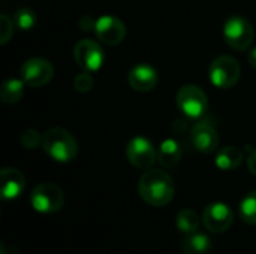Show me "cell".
I'll return each mask as SVG.
<instances>
[{
    "label": "cell",
    "mask_w": 256,
    "mask_h": 254,
    "mask_svg": "<svg viewBox=\"0 0 256 254\" xmlns=\"http://www.w3.org/2000/svg\"><path fill=\"white\" fill-rule=\"evenodd\" d=\"M138 193L146 204L152 207H165L172 201L176 186L168 172L162 169H147L140 178Z\"/></svg>",
    "instance_id": "1"
},
{
    "label": "cell",
    "mask_w": 256,
    "mask_h": 254,
    "mask_svg": "<svg viewBox=\"0 0 256 254\" xmlns=\"http://www.w3.org/2000/svg\"><path fill=\"white\" fill-rule=\"evenodd\" d=\"M44 151L60 163H68L78 156V142L72 133L62 127H52L42 135Z\"/></svg>",
    "instance_id": "2"
},
{
    "label": "cell",
    "mask_w": 256,
    "mask_h": 254,
    "mask_svg": "<svg viewBox=\"0 0 256 254\" xmlns=\"http://www.w3.org/2000/svg\"><path fill=\"white\" fill-rule=\"evenodd\" d=\"M177 106L189 120L201 118L208 106L206 91L196 84H186L177 91Z\"/></svg>",
    "instance_id": "3"
},
{
    "label": "cell",
    "mask_w": 256,
    "mask_h": 254,
    "mask_svg": "<svg viewBox=\"0 0 256 254\" xmlns=\"http://www.w3.org/2000/svg\"><path fill=\"white\" fill-rule=\"evenodd\" d=\"M224 37L232 49L246 51L254 42L255 30L244 16L232 15L224 24Z\"/></svg>",
    "instance_id": "4"
},
{
    "label": "cell",
    "mask_w": 256,
    "mask_h": 254,
    "mask_svg": "<svg viewBox=\"0 0 256 254\" xmlns=\"http://www.w3.org/2000/svg\"><path fill=\"white\" fill-rule=\"evenodd\" d=\"M210 81L218 88H232L240 76H242V67L240 63L231 57V55H219L216 57L210 64Z\"/></svg>",
    "instance_id": "5"
},
{
    "label": "cell",
    "mask_w": 256,
    "mask_h": 254,
    "mask_svg": "<svg viewBox=\"0 0 256 254\" xmlns=\"http://www.w3.org/2000/svg\"><path fill=\"white\" fill-rule=\"evenodd\" d=\"M30 202L34 211L40 214H52L63 207L64 193L54 183H42L32 190Z\"/></svg>",
    "instance_id": "6"
},
{
    "label": "cell",
    "mask_w": 256,
    "mask_h": 254,
    "mask_svg": "<svg viewBox=\"0 0 256 254\" xmlns=\"http://www.w3.org/2000/svg\"><path fill=\"white\" fill-rule=\"evenodd\" d=\"M74 60L84 72L93 73L102 67L105 61V52L96 40L82 39L74 48Z\"/></svg>",
    "instance_id": "7"
},
{
    "label": "cell",
    "mask_w": 256,
    "mask_h": 254,
    "mask_svg": "<svg viewBox=\"0 0 256 254\" xmlns=\"http://www.w3.org/2000/svg\"><path fill=\"white\" fill-rule=\"evenodd\" d=\"M21 79L28 87H44L54 76L52 64L42 57H32L26 60L20 69Z\"/></svg>",
    "instance_id": "8"
},
{
    "label": "cell",
    "mask_w": 256,
    "mask_h": 254,
    "mask_svg": "<svg viewBox=\"0 0 256 254\" xmlns=\"http://www.w3.org/2000/svg\"><path fill=\"white\" fill-rule=\"evenodd\" d=\"M234 213L224 202H213L202 213V223L212 234H222L232 226Z\"/></svg>",
    "instance_id": "9"
},
{
    "label": "cell",
    "mask_w": 256,
    "mask_h": 254,
    "mask_svg": "<svg viewBox=\"0 0 256 254\" xmlns=\"http://www.w3.org/2000/svg\"><path fill=\"white\" fill-rule=\"evenodd\" d=\"M94 34L96 37L108 45V46H116L120 42L124 40L126 37V25L122 19L112 16V15H104L96 19L94 24Z\"/></svg>",
    "instance_id": "10"
},
{
    "label": "cell",
    "mask_w": 256,
    "mask_h": 254,
    "mask_svg": "<svg viewBox=\"0 0 256 254\" xmlns=\"http://www.w3.org/2000/svg\"><path fill=\"white\" fill-rule=\"evenodd\" d=\"M126 156L128 160L138 169H150L156 159H158V151L154 150L153 144L142 136H136L129 141L128 148H126Z\"/></svg>",
    "instance_id": "11"
},
{
    "label": "cell",
    "mask_w": 256,
    "mask_h": 254,
    "mask_svg": "<svg viewBox=\"0 0 256 254\" xmlns=\"http://www.w3.org/2000/svg\"><path fill=\"white\" fill-rule=\"evenodd\" d=\"M190 139H192L194 147L204 154L213 153L219 145L218 132L207 121H198L194 124L192 132H190Z\"/></svg>",
    "instance_id": "12"
},
{
    "label": "cell",
    "mask_w": 256,
    "mask_h": 254,
    "mask_svg": "<svg viewBox=\"0 0 256 254\" xmlns=\"http://www.w3.org/2000/svg\"><path fill=\"white\" fill-rule=\"evenodd\" d=\"M128 81H129V85L135 91L147 93V91H152L158 85L159 76L154 67H152L150 64L141 63L130 69Z\"/></svg>",
    "instance_id": "13"
},
{
    "label": "cell",
    "mask_w": 256,
    "mask_h": 254,
    "mask_svg": "<svg viewBox=\"0 0 256 254\" xmlns=\"http://www.w3.org/2000/svg\"><path fill=\"white\" fill-rule=\"evenodd\" d=\"M26 187L22 172L15 168H4L0 171V193L4 201L16 199Z\"/></svg>",
    "instance_id": "14"
},
{
    "label": "cell",
    "mask_w": 256,
    "mask_h": 254,
    "mask_svg": "<svg viewBox=\"0 0 256 254\" xmlns=\"http://www.w3.org/2000/svg\"><path fill=\"white\" fill-rule=\"evenodd\" d=\"M182 160V147L176 139H165L160 142L158 148V162L170 169L177 166V163Z\"/></svg>",
    "instance_id": "15"
},
{
    "label": "cell",
    "mask_w": 256,
    "mask_h": 254,
    "mask_svg": "<svg viewBox=\"0 0 256 254\" xmlns=\"http://www.w3.org/2000/svg\"><path fill=\"white\" fill-rule=\"evenodd\" d=\"M243 162V151L236 145L224 147L218 151L214 163L220 171H234Z\"/></svg>",
    "instance_id": "16"
},
{
    "label": "cell",
    "mask_w": 256,
    "mask_h": 254,
    "mask_svg": "<svg viewBox=\"0 0 256 254\" xmlns=\"http://www.w3.org/2000/svg\"><path fill=\"white\" fill-rule=\"evenodd\" d=\"M210 249H212V240L198 231L188 234L182 244L183 254H207Z\"/></svg>",
    "instance_id": "17"
},
{
    "label": "cell",
    "mask_w": 256,
    "mask_h": 254,
    "mask_svg": "<svg viewBox=\"0 0 256 254\" xmlns=\"http://www.w3.org/2000/svg\"><path fill=\"white\" fill-rule=\"evenodd\" d=\"M24 84L26 82L18 78H10L4 81L0 87V100L4 105H12L20 102L24 96Z\"/></svg>",
    "instance_id": "18"
},
{
    "label": "cell",
    "mask_w": 256,
    "mask_h": 254,
    "mask_svg": "<svg viewBox=\"0 0 256 254\" xmlns=\"http://www.w3.org/2000/svg\"><path fill=\"white\" fill-rule=\"evenodd\" d=\"M176 226L178 231H182L183 234H192L196 232L200 228V217L194 210H182L177 217H176Z\"/></svg>",
    "instance_id": "19"
},
{
    "label": "cell",
    "mask_w": 256,
    "mask_h": 254,
    "mask_svg": "<svg viewBox=\"0 0 256 254\" xmlns=\"http://www.w3.org/2000/svg\"><path fill=\"white\" fill-rule=\"evenodd\" d=\"M240 217L248 225H256V192L246 195L238 205Z\"/></svg>",
    "instance_id": "20"
},
{
    "label": "cell",
    "mask_w": 256,
    "mask_h": 254,
    "mask_svg": "<svg viewBox=\"0 0 256 254\" xmlns=\"http://www.w3.org/2000/svg\"><path fill=\"white\" fill-rule=\"evenodd\" d=\"M36 19H38L36 13L32 9H28V7H21L14 15L15 25H18V28H21V30L33 28V25L36 24Z\"/></svg>",
    "instance_id": "21"
},
{
    "label": "cell",
    "mask_w": 256,
    "mask_h": 254,
    "mask_svg": "<svg viewBox=\"0 0 256 254\" xmlns=\"http://www.w3.org/2000/svg\"><path fill=\"white\" fill-rule=\"evenodd\" d=\"M20 142L24 148L27 150H34L39 145H42V136L39 135V132L36 129H27L21 133L20 136Z\"/></svg>",
    "instance_id": "22"
},
{
    "label": "cell",
    "mask_w": 256,
    "mask_h": 254,
    "mask_svg": "<svg viewBox=\"0 0 256 254\" xmlns=\"http://www.w3.org/2000/svg\"><path fill=\"white\" fill-rule=\"evenodd\" d=\"M93 85H94V79H93V76L90 75V72H81V73H78L75 78H74V88L78 91V93H81V94H86V93H88L92 88H93Z\"/></svg>",
    "instance_id": "23"
},
{
    "label": "cell",
    "mask_w": 256,
    "mask_h": 254,
    "mask_svg": "<svg viewBox=\"0 0 256 254\" xmlns=\"http://www.w3.org/2000/svg\"><path fill=\"white\" fill-rule=\"evenodd\" d=\"M12 33H14L12 19L6 13H2L0 15V45L8 43L12 39Z\"/></svg>",
    "instance_id": "24"
},
{
    "label": "cell",
    "mask_w": 256,
    "mask_h": 254,
    "mask_svg": "<svg viewBox=\"0 0 256 254\" xmlns=\"http://www.w3.org/2000/svg\"><path fill=\"white\" fill-rule=\"evenodd\" d=\"M94 24H96V19L86 15L80 19V28L84 30V31H90V30H94Z\"/></svg>",
    "instance_id": "25"
},
{
    "label": "cell",
    "mask_w": 256,
    "mask_h": 254,
    "mask_svg": "<svg viewBox=\"0 0 256 254\" xmlns=\"http://www.w3.org/2000/svg\"><path fill=\"white\" fill-rule=\"evenodd\" d=\"M248 168H249V172L256 177V148L252 150L248 156Z\"/></svg>",
    "instance_id": "26"
},
{
    "label": "cell",
    "mask_w": 256,
    "mask_h": 254,
    "mask_svg": "<svg viewBox=\"0 0 256 254\" xmlns=\"http://www.w3.org/2000/svg\"><path fill=\"white\" fill-rule=\"evenodd\" d=\"M248 61H249V64H250L254 69H256V46L255 48H252L250 52L248 54Z\"/></svg>",
    "instance_id": "27"
}]
</instances>
